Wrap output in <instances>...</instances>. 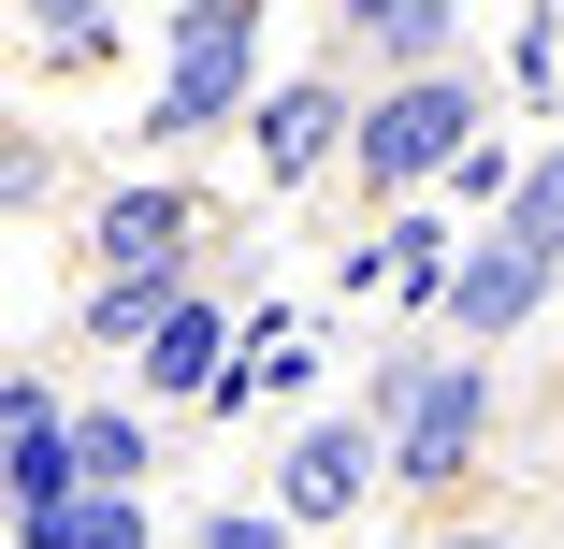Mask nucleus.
<instances>
[{
	"instance_id": "1",
	"label": "nucleus",
	"mask_w": 564,
	"mask_h": 549,
	"mask_svg": "<svg viewBox=\"0 0 564 549\" xmlns=\"http://www.w3.org/2000/svg\"><path fill=\"white\" fill-rule=\"evenodd\" d=\"M247 87H261V15H247V0H188V15H174V73H160V101H145V145L232 131Z\"/></svg>"
},
{
	"instance_id": "2",
	"label": "nucleus",
	"mask_w": 564,
	"mask_h": 549,
	"mask_svg": "<svg viewBox=\"0 0 564 549\" xmlns=\"http://www.w3.org/2000/svg\"><path fill=\"white\" fill-rule=\"evenodd\" d=\"M478 145V73H420V87H377L362 117H348V160L362 188H434L448 160Z\"/></svg>"
},
{
	"instance_id": "3",
	"label": "nucleus",
	"mask_w": 564,
	"mask_h": 549,
	"mask_svg": "<svg viewBox=\"0 0 564 549\" xmlns=\"http://www.w3.org/2000/svg\"><path fill=\"white\" fill-rule=\"evenodd\" d=\"M478 433H492V376L478 362H420L405 419L377 433V463H391V492H448V477L478 463Z\"/></svg>"
},
{
	"instance_id": "4",
	"label": "nucleus",
	"mask_w": 564,
	"mask_h": 549,
	"mask_svg": "<svg viewBox=\"0 0 564 549\" xmlns=\"http://www.w3.org/2000/svg\"><path fill=\"white\" fill-rule=\"evenodd\" d=\"M247 145H261V188H304L318 160H348V87L333 73H290L247 101Z\"/></svg>"
},
{
	"instance_id": "5",
	"label": "nucleus",
	"mask_w": 564,
	"mask_h": 549,
	"mask_svg": "<svg viewBox=\"0 0 564 549\" xmlns=\"http://www.w3.org/2000/svg\"><path fill=\"white\" fill-rule=\"evenodd\" d=\"M535 304H550V261H535V246H507V232H478L464 261H448V304H434V318H448L464 348H507Z\"/></svg>"
},
{
	"instance_id": "6",
	"label": "nucleus",
	"mask_w": 564,
	"mask_h": 549,
	"mask_svg": "<svg viewBox=\"0 0 564 549\" xmlns=\"http://www.w3.org/2000/svg\"><path fill=\"white\" fill-rule=\"evenodd\" d=\"M377 477H391V463H377V433H362V419H318L304 449L275 463V520H348Z\"/></svg>"
},
{
	"instance_id": "7",
	"label": "nucleus",
	"mask_w": 564,
	"mask_h": 549,
	"mask_svg": "<svg viewBox=\"0 0 564 549\" xmlns=\"http://www.w3.org/2000/svg\"><path fill=\"white\" fill-rule=\"evenodd\" d=\"M131 376H145L160 405H203L217 376H232V304H203V289H188V304L160 318V333L131 348Z\"/></svg>"
},
{
	"instance_id": "8",
	"label": "nucleus",
	"mask_w": 564,
	"mask_h": 549,
	"mask_svg": "<svg viewBox=\"0 0 564 549\" xmlns=\"http://www.w3.org/2000/svg\"><path fill=\"white\" fill-rule=\"evenodd\" d=\"M362 44H377V73H391V87L464 73V0H362Z\"/></svg>"
},
{
	"instance_id": "9",
	"label": "nucleus",
	"mask_w": 564,
	"mask_h": 549,
	"mask_svg": "<svg viewBox=\"0 0 564 549\" xmlns=\"http://www.w3.org/2000/svg\"><path fill=\"white\" fill-rule=\"evenodd\" d=\"M448 261H464V232H448V217H391V232H377V304L434 318V304H448Z\"/></svg>"
},
{
	"instance_id": "10",
	"label": "nucleus",
	"mask_w": 564,
	"mask_h": 549,
	"mask_svg": "<svg viewBox=\"0 0 564 549\" xmlns=\"http://www.w3.org/2000/svg\"><path fill=\"white\" fill-rule=\"evenodd\" d=\"M87 477H73V405L44 419V433H15V449H0V535L15 520H44V506H73Z\"/></svg>"
},
{
	"instance_id": "11",
	"label": "nucleus",
	"mask_w": 564,
	"mask_h": 549,
	"mask_svg": "<svg viewBox=\"0 0 564 549\" xmlns=\"http://www.w3.org/2000/svg\"><path fill=\"white\" fill-rule=\"evenodd\" d=\"M145 463H160V433L131 405H73V477L87 492H145Z\"/></svg>"
},
{
	"instance_id": "12",
	"label": "nucleus",
	"mask_w": 564,
	"mask_h": 549,
	"mask_svg": "<svg viewBox=\"0 0 564 549\" xmlns=\"http://www.w3.org/2000/svg\"><path fill=\"white\" fill-rule=\"evenodd\" d=\"M15 549H145V492H73V506L15 520Z\"/></svg>"
},
{
	"instance_id": "13",
	"label": "nucleus",
	"mask_w": 564,
	"mask_h": 549,
	"mask_svg": "<svg viewBox=\"0 0 564 549\" xmlns=\"http://www.w3.org/2000/svg\"><path fill=\"white\" fill-rule=\"evenodd\" d=\"M492 232H507V246H535V261L564 275V145H550V160H521V188H507Z\"/></svg>"
},
{
	"instance_id": "14",
	"label": "nucleus",
	"mask_w": 564,
	"mask_h": 549,
	"mask_svg": "<svg viewBox=\"0 0 564 549\" xmlns=\"http://www.w3.org/2000/svg\"><path fill=\"white\" fill-rule=\"evenodd\" d=\"M188 549H290V520H275V506H203Z\"/></svg>"
},
{
	"instance_id": "15",
	"label": "nucleus",
	"mask_w": 564,
	"mask_h": 549,
	"mask_svg": "<svg viewBox=\"0 0 564 549\" xmlns=\"http://www.w3.org/2000/svg\"><path fill=\"white\" fill-rule=\"evenodd\" d=\"M448 188H464V202H492V217H507V188H521V160H507V145H464V160H448Z\"/></svg>"
},
{
	"instance_id": "16",
	"label": "nucleus",
	"mask_w": 564,
	"mask_h": 549,
	"mask_svg": "<svg viewBox=\"0 0 564 549\" xmlns=\"http://www.w3.org/2000/svg\"><path fill=\"white\" fill-rule=\"evenodd\" d=\"M44 174H58L44 145H0V202H44Z\"/></svg>"
},
{
	"instance_id": "17",
	"label": "nucleus",
	"mask_w": 564,
	"mask_h": 549,
	"mask_svg": "<svg viewBox=\"0 0 564 549\" xmlns=\"http://www.w3.org/2000/svg\"><path fill=\"white\" fill-rule=\"evenodd\" d=\"M434 549H507V535H434Z\"/></svg>"
}]
</instances>
